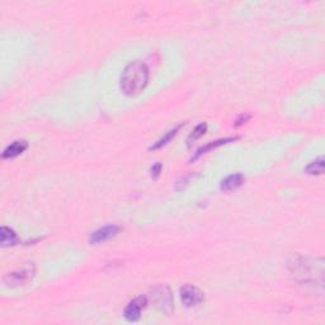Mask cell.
I'll list each match as a JSON object with an SVG mask.
<instances>
[{
    "mask_svg": "<svg viewBox=\"0 0 325 325\" xmlns=\"http://www.w3.org/2000/svg\"><path fill=\"white\" fill-rule=\"evenodd\" d=\"M149 83V69L144 62L135 60L122 71L120 86L127 97H136L144 91Z\"/></svg>",
    "mask_w": 325,
    "mask_h": 325,
    "instance_id": "cell-1",
    "label": "cell"
},
{
    "mask_svg": "<svg viewBox=\"0 0 325 325\" xmlns=\"http://www.w3.org/2000/svg\"><path fill=\"white\" fill-rule=\"evenodd\" d=\"M290 269L291 273L295 276V278L301 285L307 286L310 285V282H316V274L314 276L312 273L322 271V262L316 267L310 262V258L296 255V257H292V261L290 262Z\"/></svg>",
    "mask_w": 325,
    "mask_h": 325,
    "instance_id": "cell-2",
    "label": "cell"
},
{
    "mask_svg": "<svg viewBox=\"0 0 325 325\" xmlns=\"http://www.w3.org/2000/svg\"><path fill=\"white\" fill-rule=\"evenodd\" d=\"M36 274V267L35 263H25L22 267L17 268L16 271L9 272L4 277V282L12 287H17V286H25L28 282L32 281V278Z\"/></svg>",
    "mask_w": 325,
    "mask_h": 325,
    "instance_id": "cell-3",
    "label": "cell"
},
{
    "mask_svg": "<svg viewBox=\"0 0 325 325\" xmlns=\"http://www.w3.org/2000/svg\"><path fill=\"white\" fill-rule=\"evenodd\" d=\"M180 300L185 307H194L204 301V293L193 285H185L180 288Z\"/></svg>",
    "mask_w": 325,
    "mask_h": 325,
    "instance_id": "cell-4",
    "label": "cell"
},
{
    "mask_svg": "<svg viewBox=\"0 0 325 325\" xmlns=\"http://www.w3.org/2000/svg\"><path fill=\"white\" fill-rule=\"evenodd\" d=\"M154 295H151V297L154 298L155 306L158 307L160 311H164L167 314H169L173 310V297L170 293L169 288L167 286H160V287L155 288L153 291Z\"/></svg>",
    "mask_w": 325,
    "mask_h": 325,
    "instance_id": "cell-5",
    "label": "cell"
},
{
    "mask_svg": "<svg viewBox=\"0 0 325 325\" xmlns=\"http://www.w3.org/2000/svg\"><path fill=\"white\" fill-rule=\"evenodd\" d=\"M148 305V298L145 296H139V297L134 298L131 302H129V305L126 306L124 311V316L127 321H137L140 319L141 311L146 307Z\"/></svg>",
    "mask_w": 325,
    "mask_h": 325,
    "instance_id": "cell-6",
    "label": "cell"
},
{
    "mask_svg": "<svg viewBox=\"0 0 325 325\" xmlns=\"http://www.w3.org/2000/svg\"><path fill=\"white\" fill-rule=\"evenodd\" d=\"M121 231V228L117 225H108L104 228H100L95 230L94 233H91L89 242L90 244H99V243L105 242V240L111 239V238L116 237Z\"/></svg>",
    "mask_w": 325,
    "mask_h": 325,
    "instance_id": "cell-7",
    "label": "cell"
},
{
    "mask_svg": "<svg viewBox=\"0 0 325 325\" xmlns=\"http://www.w3.org/2000/svg\"><path fill=\"white\" fill-rule=\"evenodd\" d=\"M28 148V144L26 140H16L11 144V145L7 146L4 149L3 154H2V158L3 159H13L16 156L21 155L26 149Z\"/></svg>",
    "mask_w": 325,
    "mask_h": 325,
    "instance_id": "cell-8",
    "label": "cell"
},
{
    "mask_svg": "<svg viewBox=\"0 0 325 325\" xmlns=\"http://www.w3.org/2000/svg\"><path fill=\"white\" fill-rule=\"evenodd\" d=\"M244 180H245L244 175L240 174V173H237V174H231V175H229V177H226L225 179L221 182L220 189L224 192L233 191V189L239 188L240 185L244 183Z\"/></svg>",
    "mask_w": 325,
    "mask_h": 325,
    "instance_id": "cell-9",
    "label": "cell"
},
{
    "mask_svg": "<svg viewBox=\"0 0 325 325\" xmlns=\"http://www.w3.org/2000/svg\"><path fill=\"white\" fill-rule=\"evenodd\" d=\"M238 139H239V137H225V139H220V140L211 141V143H208V144H206V145L201 146V148H199L198 150H197L196 155H194L193 158H192V161L196 160V159H198L199 156H202L203 154L208 153V151L215 150V149H218L219 146L225 145V144H228V143H233V141L238 140Z\"/></svg>",
    "mask_w": 325,
    "mask_h": 325,
    "instance_id": "cell-10",
    "label": "cell"
},
{
    "mask_svg": "<svg viewBox=\"0 0 325 325\" xmlns=\"http://www.w3.org/2000/svg\"><path fill=\"white\" fill-rule=\"evenodd\" d=\"M19 243L18 237H17L16 231L8 226H2L0 228V244L2 247H12Z\"/></svg>",
    "mask_w": 325,
    "mask_h": 325,
    "instance_id": "cell-11",
    "label": "cell"
},
{
    "mask_svg": "<svg viewBox=\"0 0 325 325\" xmlns=\"http://www.w3.org/2000/svg\"><path fill=\"white\" fill-rule=\"evenodd\" d=\"M182 126H184V124H179L178 126H175L174 129L169 130V131H168L167 134L164 135V136L161 137L160 140H158L155 144H154V145H151L150 148H149V150H158V149H161L163 146L167 145V144L169 143V141L172 140V139H174L175 135L178 134V131H179L180 127H182Z\"/></svg>",
    "mask_w": 325,
    "mask_h": 325,
    "instance_id": "cell-12",
    "label": "cell"
},
{
    "mask_svg": "<svg viewBox=\"0 0 325 325\" xmlns=\"http://www.w3.org/2000/svg\"><path fill=\"white\" fill-rule=\"evenodd\" d=\"M305 172L311 175H321L322 173H324V158L320 156L316 160L311 161V163L305 168Z\"/></svg>",
    "mask_w": 325,
    "mask_h": 325,
    "instance_id": "cell-13",
    "label": "cell"
},
{
    "mask_svg": "<svg viewBox=\"0 0 325 325\" xmlns=\"http://www.w3.org/2000/svg\"><path fill=\"white\" fill-rule=\"evenodd\" d=\"M206 132H207V124H206V122H202V124L197 125V126L194 127L193 131H192L191 134H189L188 139H187V145H188V148L192 145V144L194 143V141L198 140L199 137L203 136V135L206 134Z\"/></svg>",
    "mask_w": 325,
    "mask_h": 325,
    "instance_id": "cell-14",
    "label": "cell"
},
{
    "mask_svg": "<svg viewBox=\"0 0 325 325\" xmlns=\"http://www.w3.org/2000/svg\"><path fill=\"white\" fill-rule=\"evenodd\" d=\"M189 178H191V177H189V175H188V177H183L182 179L178 180L177 185H175V189H177V191H182V189H184L185 188V185L188 184Z\"/></svg>",
    "mask_w": 325,
    "mask_h": 325,
    "instance_id": "cell-15",
    "label": "cell"
},
{
    "mask_svg": "<svg viewBox=\"0 0 325 325\" xmlns=\"http://www.w3.org/2000/svg\"><path fill=\"white\" fill-rule=\"evenodd\" d=\"M249 119H250V115H240L239 117H238V119L235 120L234 127L242 126V125L245 124V122H247Z\"/></svg>",
    "mask_w": 325,
    "mask_h": 325,
    "instance_id": "cell-16",
    "label": "cell"
},
{
    "mask_svg": "<svg viewBox=\"0 0 325 325\" xmlns=\"http://www.w3.org/2000/svg\"><path fill=\"white\" fill-rule=\"evenodd\" d=\"M150 172H151V177H153L154 179H156V178L159 177V174H160V172H161V164H160V163H156L155 165H153V167H151V169H150Z\"/></svg>",
    "mask_w": 325,
    "mask_h": 325,
    "instance_id": "cell-17",
    "label": "cell"
}]
</instances>
